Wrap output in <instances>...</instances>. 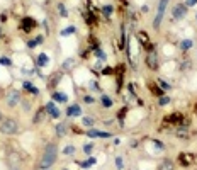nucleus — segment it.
<instances>
[{
	"mask_svg": "<svg viewBox=\"0 0 197 170\" xmlns=\"http://www.w3.org/2000/svg\"><path fill=\"white\" fill-rule=\"evenodd\" d=\"M56 156H58V146L53 143H49L44 148V155H43V162H41V168H49L53 163L56 162Z\"/></svg>",
	"mask_w": 197,
	"mask_h": 170,
	"instance_id": "1",
	"label": "nucleus"
},
{
	"mask_svg": "<svg viewBox=\"0 0 197 170\" xmlns=\"http://www.w3.org/2000/svg\"><path fill=\"white\" fill-rule=\"evenodd\" d=\"M0 131L4 134H15L19 131V124L14 119H4L2 121V126H0Z\"/></svg>",
	"mask_w": 197,
	"mask_h": 170,
	"instance_id": "2",
	"label": "nucleus"
},
{
	"mask_svg": "<svg viewBox=\"0 0 197 170\" xmlns=\"http://www.w3.org/2000/svg\"><path fill=\"white\" fill-rule=\"evenodd\" d=\"M167 5H168V0H160V4H158V10H156V17H155V21H153V26L156 27V29L160 27V24H161V19H163V15H165Z\"/></svg>",
	"mask_w": 197,
	"mask_h": 170,
	"instance_id": "3",
	"label": "nucleus"
},
{
	"mask_svg": "<svg viewBox=\"0 0 197 170\" xmlns=\"http://www.w3.org/2000/svg\"><path fill=\"white\" fill-rule=\"evenodd\" d=\"M146 65H148V68H151V70H156L158 68V56L156 53L153 51H148V55H146Z\"/></svg>",
	"mask_w": 197,
	"mask_h": 170,
	"instance_id": "4",
	"label": "nucleus"
},
{
	"mask_svg": "<svg viewBox=\"0 0 197 170\" xmlns=\"http://www.w3.org/2000/svg\"><path fill=\"white\" fill-rule=\"evenodd\" d=\"M19 102H21V94H19L17 90H9L7 92V104L9 106L14 107V106H17Z\"/></svg>",
	"mask_w": 197,
	"mask_h": 170,
	"instance_id": "5",
	"label": "nucleus"
},
{
	"mask_svg": "<svg viewBox=\"0 0 197 170\" xmlns=\"http://www.w3.org/2000/svg\"><path fill=\"white\" fill-rule=\"evenodd\" d=\"M34 27H36V21L33 17H24L21 21V29L24 33H31V29H34Z\"/></svg>",
	"mask_w": 197,
	"mask_h": 170,
	"instance_id": "6",
	"label": "nucleus"
},
{
	"mask_svg": "<svg viewBox=\"0 0 197 170\" xmlns=\"http://www.w3.org/2000/svg\"><path fill=\"white\" fill-rule=\"evenodd\" d=\"M187 5L185 4H179L177 5L175 9H173V12H172V14H173V19H177V21H179V19H183L187 15Z\"/></svg>",
	"mask_w": 197,
	"mask_h": 170,
	"instance_id": "7",
	"label": "nucleus"
},
{
	"mask_svg": "<svg viewBox=\"0 0 197 170\" xmlns=\"http://www.w3.org/2000/svg\"><path fill=\"white\" fill-rule=\"evenodd\" d=\"M44 111L48 112V114L51 116V118H60V114H61V112H60V109L56 107V104L55 102H48L46 106H44Z\"/></svg>",
	"mask_w": 197,
	"mask_h": 170,
	"instance_id": "8",
	"label": "nucleus"
},
{
	"mask_svg": "<svg viewBox=\"0 0 197 170\" xmlns=\"http://www.w3.org/2000/svg\"><path fill=\"white\" fill-rule=\"evenodd\" d=\"M182 122V114L180 112H175V114H172L170 118L165 119V124H175V126H180Z\"/></svg>",
	"mask_w": 197,
	"mask_h": 170,
	"instance_id": "9",
	"label": "nucleus"
},
{
	"mask_svg": "<svg viewBox=\"0 0 197 170\" xmlns=\"http://www.w3.org/2000/svg\"><path fill=\"white\" fill-rule=\"evenodd\" d=\"M66 114L70 116V118H78V116L82 114V109L78 104H71V106H68V111H66Z\"/></svg>",
	"mask_w": 197,
	"mask_h": 170,
	"instance_id": "10",
	"label": "nucleus"
},
{
	"mask_svg": "<svg viewBox=\"0 0 197 170\" xmlns=\"http://www.w3.org/2000/svg\"><path fill=\"white\" fill-rule=\"evenodd\" d=\"M88 138H110V133H106V131H97V129H88L87 131Z\"/></svg>",
	"mask_w": 197,
	"mask_h": 170,
	"instance_id": "11",
	"label": "nucleus"
},
{
	"mask_svg": "<svg viewBox=\"0 0 197 170\" xmlns=\"http://www.w3.org/2000/svg\"><path fill=\"white\" fill-rule=\"evenodd\" d=\"M36 63H37V67H41V68L48 67V65H49V56H48L46 53H41V55L37 56Z\"/></svg>",
	"mask_w": 197,
	"mask_h": 170,
	"instance_id": "12",
	"label": "nucleus"
},
{
	"mask_svg": "<svg viewBox=\"0 0 197 170\" xmlns=\"http://www.w3.org/2000/svg\"><path fill=\"white\" fill-rule=\"evenodd\" d=\"M53 100H55V102L63 104V102L68 100V97H66V94H63V92H55V94H53Z\"/></svg>",
	"mask_w": 197,
	"mask_h": 170,
	"instance_id": "13",
	"label": "nucleus"
},
{
	"mask_svg": "<svg viewBox=\"0 0 197 170\" xmlns=\"http://www.w3.org/2000/svg\"><path fill=\"white\" fill-rule=\"evenodd\" d=\"M179 160L182 162V165H183V167H189L190 163H192V156L187 155V153H180V155H179Z\"/></svg>",
	"mask_w": 197,
	"mask_h": 170,
	"instance_id": "14",
	"label": "nucleus"
},
{
	"mask_svg": "<svg viewBox=\"0 0 197 170\" xmlns=\"http://www.w3.org/2000/svg\"><path fill=\"white\" fill-rule=\"evenodd\" d=\"M22 85H24V89H26L27 92L34 94V95H37V94H39V90H37L36 87H34V85L31 83V82H24V83H22Z\"/></svg>",
	"mask_w": 197,
	"mask_h": 170,
	"instance_id": "15",
	"label": "nucleus"
},
{
	"mask_svg": "<svg viewBox=\"0 0 197 170\" xmlns=\"http://www.w3.org/2000/svg\"><path fill=\"white\" fill-rule=\"evenodd\" d=\"M192 46H194V41H192V39H183V41H180V49H183V51L190 49Z\"/></svg>",
	"mask_w": 197,
	"mask_h": 170,
	"instance_id": "16",
	"label": "nucleus"
},
{
	"mask_svg": "<svg viewBox=\"0 0 197 170\" xmlns=\"http://www.w3.org/2000/svg\"><path fill=\"white\" fill-rule=\"evenodd\" d=\"M100 102H102V106H104V107H112L114 100L110 99L109 95H102V97H100Z\"/></svg>",
	"mask_w": 197,
	"mask_h": 170,
	"instance_id": "17",
	"label": "nucleus"
},
{
	"mask_svg": "<svg viewBox=\"0 0 197 170\" xmlns=\"http://www.w3.org/2000/svg\"><path fill=\"white\" fill-rule=\"evenodd\" d=\"M43 43V36H37L36 39H31V41H27V48H36L37 44H41Z\"/></svg>",
	"mask_w": 197,
	"mask_h": 170,
	"instance_id": "18",
	"label": "nucleus"
},
{
	"mask_svg": "<svg viewBox=\"0 0 197 170\" xmlns=\"http://www.w3.org/2000/svg\"><path fill=\"white\" fill-rule=\"evenodd\" d=\"M75 33H77V27L68 26V27H65V29L61 31V36H70V34H75Z\"/></svg>",
	"mask_w": 197,
	"mask_h": 170,
	"instance_id": "19",
	"label": "nucleus"
},
{
	"mask_svg": "<svg viewBox=\"0 0 197 170\" xmlns=\"http://www.w3.org/2000/svg\"><path fill=\"white\" fill-rule=\"evenodd\" d=\"M158 170H173V163H172L170 160H165V162L158 167Z\"/></svg>",
	"mask_w": 197,
	"mask_h": 170,
	"instance_id": "20",
	"label": "nucleus"
},
{
	"mask_svg": "<svg viewBox=\"0 0 197 170\" xmlns=\"http://www.w3.org/2000/svg\"><path fill=\"white\" fill-rule=\"evenodd\" d=\"M95 162H97V160H95L94 156H90V158H88L87 162H82V163H80V167H82V168H90V165H95Z\"/></svg>",
	"mask_w": 197,
	"mask_h": 170,
	"instance_id": "21",
	"label": "nucleus"
},
{
	"mask_svg": "<svg viewBox=\"0 0 197 170\" xmlns=\"http://www.w3.org/2000/svg\"><path fill=\"white\" fill-rule=\"evenodd\" d=\"M112 10H114L112 5H104V7H102V14L106 15V17H109V15L112 14Z\"/></svg>",
	"mask_w": 197,
	"mask_h": 170,
	"instance_id": "22",
	"label": "nucleus"
},
{
	"mask_svg": "<svg viewBox=\"0 0 197 170\" xmlns=\"http://www.w3.org/2000/svg\"><path fill=\"white\" fill-rule=\"evenodd\" d=\"M65 126H66V124H63V122H60V124L56 126V133H58L60 136H63V134H65V131H66Z\"/></svg>",
	"mask_w": 197,
	"mask_h": 170,
	"instance_id": "23",
	"label": "nucleus"
},
{
	"mask_svg": "<svg viewBox=\"0 0 197 170\" xmlns=\"http://www.w3.org/2000/svg\"><path fill=\"white\" fill-rule=\"evenodd\" d=\"M95 56H97L98 60H106V58H107V56H106V53H104L100 48H97V49H95Z\"/></svg>",
	"mask_w": 197,
	"mask_h": 170,
	"instance_id": "24",
	"label": "nucleus"
},
{
	"mask_svg": "<svg viewBox=\"0 0 197 170\" xmlns=\"http://www.w3.org/2000/svg\"><path fill=\"white\" fill-rule=\"evenodd\" d=\"M168 104H170V97L160 95V106H168Z\"/></svg>",
	"mask_w": 197,
	"mask_h": 170,
	"instance_id": "25",
	"label": "nucleus"
},
{
	"mask_svg": "<svg viewBox=\"0 0 197 170\" xmlns=\"http://www.w3.org/2000/svg\"><path fill=\"white\" fill-rule=\"evenodd\" d=\"M58 10H60V14H61V17H68L66 9H65V5H63V4H58Z\"/></svg>",
	"mask_w": 197,
	"mask_h": 170,
	"instance_id": "26",
	"label": "nucleus"
},
{
	"mask_svg": "<svg viewBox=\"0 0 197 170\" xmlns=\"http://www.w3.org/2000/svg\"><path fill=\"white\" fill-rule=\"evenodd\" d=\"M82 122H83V126L90 128V126L94 124V119H92V118H83V119H82Z\"/></svg>",
	"mask_w": 197,
	"mask_h": 170,
	"instance_id": "27",
	"label": "nucleus"
},
{
	"mask_svg": "<svg viewBox=\"0 0 197 170\" xmlns=\"http://www.w3.org/2000/svg\"><path fill=\"white\" fill-rule=\"evenodd\" d=\"M116 167H117L119 170L124 168V162H122V158H121V156H117V158H116Z\"/></svg>",
	"mask_w": 197,
	"mask_h": 170,
	"instance_id": "28",
	"label": "nucleus"
},
{
	"mask_svg": "<svg viewBox=\"0 0 197 170\" xmlns=\"http://www.w3.org/2000/svg\"><path fill=\"white\" fill-rule=\"evenodd\" d=\"M160 87H161V90H170L172 89V85L167 83L165 80H160Z\"/></svg>",
	"mask_w": 197,
	"mask_h": 170,
	"instance_id": "29",
	"label": "nucleus"
},
{
	"mask_svg": "<svg viewBox=\"0 0 197 170\" xmlns=\"http://www.w3.org/2000/svg\"><path fill=\"white\" fill-rule=\"evenodd\" d=\"M10 63H12V61L7 58V56H2V58H0V65H5V67H9Z\"/></svg>",
	"mask_w": 197,
	"mask_h": 170,
	"instance_id": "30",
	"label": "nucleus"
},
{
	"mask_svg": "<svg viewBox=\"0 0 197 170\" xmlns=\"http://www.w3.org/2000/svg\"><path fill=\"white\" fill-rule=\"evenodd\" d=\"M63 153H65V155H73V153H75V146H66Z\"/></svg>",
	"mask_w": 197,
	"mask_h": 170,
	"instance_id": "31",
	"label": "nucleus"
},
{
	"mask_svg": "<svg viewBox=\"0 0 197 170\" xmlns=\"http://www.w3.org/2000/svg\"><path fill=\"white\" fill-rule=\"evenodd\" d=\"M92 148H94V145H92V143H87V145H85V146H83V152L87 153V155H90Z\"/></svg>",
	"mask_w": 197,
	"mask_h": 170,
	"instance_id": "32",
	"label": "nucleus"
},
{
	"mask_svg": "<svg viewBox=\"0 0 197 170\" xmlns=\"http://www.w3.org/2000/svg\"><path fill=\"white\" fill-rule=\"evenodd\" d=\"M43 114H44V107L37 111V116L34 118V121H36V122H39V121H41V118H43Z\"/></svg>",
	"mask_w": 197,
	"mask_h": 170,
	"instance_id": "33",
	"label": "nucleus"
},
{
	"mask_svg": "<svg viewBox=\"0 0 197 170\" xmlns=\"http://www.w3.org/2000/svg\"><path fill=\"white\" fill-rule=\"evenodd\" d=\"M183 4H185L187 7H194V5L197 4V0H185V2H183Z\"/></svg>",
	"mask_w": 197,
	"mask_h": 170,
	"instance_id": "34",
	"label": "nucleus"
},
{
	"mask_svg": "<svg viewBox=\"0 0 197 170\" xmlns=\"http://www.w3.org/2000/svg\"><path fill=\"white\" fill-rule=\"evenodd\" d=\"M150 89H151V92H155V94H158V95H160V94H161V90H160V89H158L156 85H153V83H151V87H150Z\"/></svg>",
	"mask_w": 197,
	"mask_h": 170,
	"instance_id": "35",
	"label": "nucleus"
},
{
	"mask_svg": "<svg viewBox=\"0 0 197 170\" xmlns=\"http://www.w3.org/2000/svg\"><path fill=\"white\" fill-rule=\"evenodd\" d=\"M73 65H75L73 60H66V61H65V68H70V67H73Z\"/></svg>",
	"mask_w": 197,
	"mask_h": 170,
	"instance_id": "36",
	"label": "nucleus"
},
{
	"mask_svg": "<svg viewBox=\"0 0 197 170\" xmlns=\"http://www.w3.org/2000/svg\"><path fill=\"white\" fill-rule=\"evenodd\" d=\"M83 100H85L87 104H92V102H94V97H90V95H85V97H83Z\"/></svg>",
	"mask_w": 197,
	"mask_h": 170,
	"instance_id": "37",
	"label": "nucleus"
},
{
	"mask_svg": "<svg viewBox=\"0 0 197 170\" xmlns=\"http://www.w3.org/2000/svg\"><path fill=\"white\" fill-rule=\"evenodd\" d=\"M102 73H104V75H110V73H114V70H112V68H104Z\"/></svg>",
	"mask_w": 197,
	"mask_h": 170,
	"instance_id": "38",
	"label": "nucleus"
},
{
	"mask_svg": "<svg viewBox=\"0 0 197 170\" xmlns=\"http://www.w3.org/2000/svg\"><path fill=\"white\" fill-rule=\"evenodd\" d=\"M128 112V109H121V112H119V119H122L124 118V114Z\"/></svg>",
	"mask_w": 197,
	"mask_h": 170,
	"instance_id": "39",
	"label": "nucleus"
},
{
	"mask_svg": "<svg viewBox=\"0 0 197 170\" xmlns=\"http://www.w3.org/2000/svg\"><path fill=\"white\" fill-rule=\"evenodd\" d=\"M153 143L156 145V146L160 148V150H161V148H163V143H160V141H158V140H153Z\"/></svg>",
	"mask_w": 197,
	"mask_h": 170,
	"instance_id": "40",
	"label": "nucleus"
},
{
	"mask_svg": "<svg viewBox=\"0 0 197 170\" xmlns=\"http://www.w3.org/2000/svg\"><path fill=\"white\" fill-rule=\"evenodd\" d=\"M0 21H2V22H5V21H7V15H5V14H0Z\"/></svg>",
	"mask_w": 197,
	"mask_h": 170,
	"instance_id": "41",
	"label": "nucleus"
},
{
	"mask_svg": "<svg viewBox=\"0 0 197 170\" xmlns=\"http://www.w3.org/2000/svg\"><path fill=\"white\" fill-rule=\"evenodd\" d=\"M92 89H94V90H98V85H97V82H92Z\"/></svg>",
	"mask_w": 197,
	"mask_h": 170,
	"instance_id": "42",
	"label": "nucleus"
},
{
	"mask_svg": "<svg viewBox=\"0 0 197 170\" xmlns=\"http://www.w3.org/2000/svg\"><path fill=\"white\" fill-rule=\"evenodd\" d=\"M190 67V63H183V65H182V67H180V68H182V70H187V68H189Z\"/></svg>",
	"mask_w": 197,
	"mask_h": 170,
	"instance_id": "43",
	"label": "nucleus"
},
{
	"mask_svg": "<svg viewBox=\"0 0 197 170\" xmlns=\"http://www.w3.org/2000/svg\"><path fill=\"white\" fill-rule=\"evenodd\" d=\"M0 37H4V33H2V29H0Z\"/></svg>",
	"mask_w": 197,
	"mask_h": 170,
	"instance_id": "44",
	"label": "nucleus"
},
{
	"mask_svg": "<svg viewBox=\"0 0 197 170\" xmlns=\"http://www.w3.org/2000/svg\"><path fill=\"white\" fill-rule=\"evenodd\" d=\"M10 170H19V168H17V167H12V168H10Z\"/></svg>",
	"mask_w": 197,
	"mask_h": 170,
	"instance_id": "45",
	"label": "nucleus"
},
{
	"mask_svg": "<svg viewBox=\"0 0 197 170\" xmlns=\"http://www.w3.org/2000/svg\"><path fill=\"white\" fill-rule=\"evenodd\" d=\"M0 119H2V112H0Z\"/></svg>",
	"mask_w": 197,
	"mask_h": 170,
	"instance_id": "46",
	"label": "nucleus"
},
{
	"mask_svg": "<svg viewBox=\"0 0 197 170\" xmlns=\"http://www.w3.org/2000/svg\"><path fill=\"white\" fill-rule=\"evenodd\" d=\"M195 17H197V15H195Z\"/></svg>",
	"mask_w": 197,
	"mask_h": 170,
	"instance_id": "47",
	"label": "nucleus"
}]
</instances>
